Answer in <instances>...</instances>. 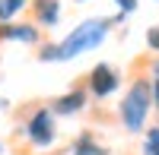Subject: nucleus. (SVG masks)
<instances>
[{
	"label": "nucleus",
	"mask_w": 159,
	"mask_h": 155,
	"mask_svg": "<svg viewBox=\"0 0 159 155\" xmlns=\"http://www.w3.org/2000/svg\"><path fill=\"white\" fill-rule=\"evenodd\" d=\"M108 19H86L83 25H76V29L64 38L57 44V60H70L76 54H83V51H92L105 41V35H108Z\"/></svg>",
	"instance_id": "nucleus-1"
},
{
	"label": "nucleus",
	"mask_w": 159,
	"mask_h": 155,
	"mask_svg": "<svg viewBox=\"0 0 159 155\" xmlns=\"http://www.w3.org/2000/svg\"><path fill=\"white\" fill-rule=\"evenodd\" d=\"M150 105H153L150 82H147V79H137L134 86L127 89L124 101H121V124L127 127L130 133L143 130V124H147V114H150Z\"/></svg>",
	"instance_id": "nucleus-2"
},
{
	"label": "nucleus",
	"mask_w": 159,
	"mask_h": 155,
	"mask_svg": "<svg viewBox=\"0 0 159 155\" xmlns=\"http://www.w3.org/2000/svg\"><path fill=\"white\" fill-rule=\"evenodd\" d=\"M29 139L35 146H51V143H54V114H51L48 108L32 114V120H29Z\"/></svg>",
	"instance_id": "nucleus-3"
},
{
	"label": "nucleus",
	"mask_w": 159,
	"mask_h": 155,
	"mask_svg": "<svg viewBox=\"0 0 159 155\" xmlns=\"http://www.w3.org/2000/svg\"><path fill=\"white\" fill-rule=\"evenodd\" d=\"M89 89H92V95H96V98L111 95L115 89H118V73L108 67V63H99V67L89 73Z\"/></svg>",
	"instance_id": "nucleus-4"
},
{
	"label": "nucleus",
	"mask_w": 159,
	"mask_h": 155,
	"mask_svg": "<svg viewBox=\"0 0 159 155\" xmlns=\"http://www.w3.org/2000/svg\"><path fill=\"white\" fill-rule=\"evenodd\" d=\"M83 105H86V92L83 89H73V92L61 95L54 105H51V114H76Z\"/></svg>",
	"instance_id": "nucleus-5"
},
{
	"label": "nucleus",
	"mask_w": 159,
	"mask_h": 155,
	"mask_svg": "<svg viewBox=\"0 0 159 155\" xmlns=\"http://www.w3.org/2000/svg\"><path fill=\"white\" fill-rule=\"evenodd\" d=\"M35 16H38V22L54 25L61 19V3L57 0H35Z\"/></svg>",
	"instance_id": "nucleus-6"
},
{
	"label": "nucleus",
	"mask_w": 159,
	"mask_h": 155,
	"mask_svg": "<svg viewBox=\"0 0 159 155\" xmlns=\"http://www.w3.org/2000/svg\"><path fill=\"white\" fill-rule=\"evenodd\" d=\"M0 38H10V41H35L38 32H35V25H0Z\"/></svg>",
	"instance_id": "nucleus-7"
},
{
	"label": "nucleus",
	"mask_w": 159,
	"mask_h": 155,
	"mask_svg": "<svg viewBox=\"0 0 159 155\" xmlns=\"http://www.w3.org/2000/svg\"><path fill=\"white\" fill-rule=\"evenodd\" d=\"M70 152H73V155H108V149H102L99 143H92V136H89V133L80 136L76 143H73V149H70Z\"/></svg>",
	"instance_id": "nucleus-8"
},
{
	"label": "nucleus",
	"mask_w": 159,
	"mask_h": 155,
	"mask_svg": "<svg viewBox=\"0 0 159 155\" xmlns=\"http://www.w3.org/2000/svg\"><path fill=\"white\" fill-rule=\"evenodd\" d=\"M19 10H25V0H0V22H10Z\"/></svg>",
	"instance_id": "nucleus-9"
},
{
	"label": "nucleus",
	"mask_w": 159,
	"mask_h": 155,
	"mask_svg": "<svg viewBox=\"0 0 159 155\" xmlns=\"http://www.w3.org/2000/svg\"><path fill=\"white\" fill-rule=\"evenodd\" d=\"M143 152L147 155H159V127H150L147 139H143Z\"/></svg>",
	"instance_id": "nucleus-10"
},
{
	"label": "nucleus",
	"mask_w": 159,
	"mask_h": 155,
	"mask_svg": "<svg viewBox=\"0 0 159 155\" xmlns=\"http://www.w3.org/2000/svg\"><path fill=\"white\" fill-rule=\"evenodd\" d=\"M147 44H150L153 51H159V25H153V29L147 32Z\"/></svg>",
	"instance_id": "nucleus-11"
},
{
	"label": "nucleus",
	"mask_w": 159,
	"mask_h": 155,
	"mask_svg": "<svg viewBox=\"0 0 159 155\" xmlns=\"http://www.w3.org/2000/svg\"><path fill=\"white\" fill-rule=\"evenodd\" d=\"M118 6H121V16H127V13H134L137 10V0H115Z\"/></svg>",
	"instance_id": "nucleus-12"
},
{
	"label": "nucleus",
	"mask_w": 159,
	"mask_h": 155,
	"mask_svg": "<svg viewBox=\"0 0 159 155\" xmlns=\"http://www.w3.org/2000/svg\"><path fill=\"white\" fill-rule=\"evenodd\" d=\"M42 60H57V44H48V48H42Z\"/></svg>",
	"instance_id": "nucleus-13"
},
{
	"label": "nucleus",
	"mask_w": 159,
	"mask_h": 155,
	"mask_svg": "<svg viewBox=\"0 0 159 155\" xmlns=\"http://www.w3.org/2000/svg\"><path fill=\"white\" fill-rule=\"evenodd\" d=\"M150 92H153V105L159 108V76H156V82L150 86Z\"/></svg>",
	"instance_id": "nucleus-14"
},
{
	"label": "nucleus",
	"mask_w": 159,
	"mask_h": 155,
	"mask_svg": "<svg viewBox=\"0 0 159 155\" xmlns=\"http://www.w3.org/2000/svg\"><path fill=\"white\" fill-rule=\"evenodd\" d=\"M153 70H156V76H159V63H156V67H153Z\"/></svg>",
	"instance_id": "nucleus-15"
}]
</instances>
